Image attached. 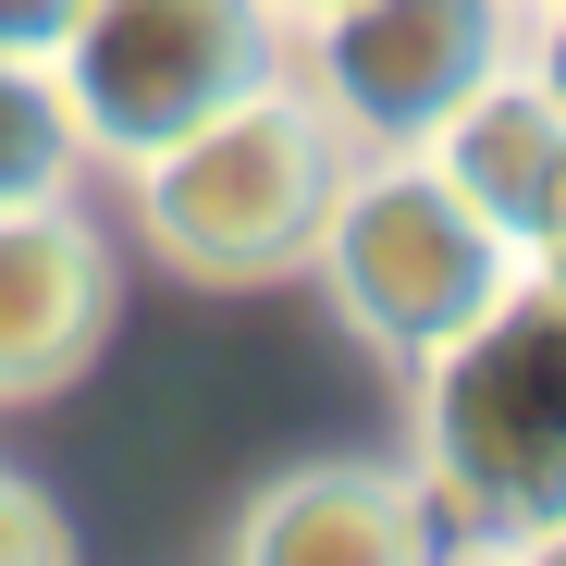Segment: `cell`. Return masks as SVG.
<instances>
[{
  "mask_svg": "<svg viewBox=\"0 0 566 566\" xmlns=\"http://www.w3.org/2000/svg\"><path fill=\"white\" fill-rule=\"evenodd\" d=\"M419 493L443 542H505L566 505V283H505L419 357Z\"/></svg>",
  "mask_w": 566,
  "mask_h": 566,
  "instance_id": "1",
  "label": "cell"
},
{
  "mask_svg": "<svg viewBox=\"0 0 566 566\" xmlns=\"http://www.w3.org/2000/svg\"><path fill=\"white\" fill-rule=\"evenodd\" d=\"M345 124L308 99L296 74H271L247 86V99H222L210 124H185L160 136L136 172V222L148 247L185 271V283H271V271H296L321 210H333V185H345Z\"/></svg>",
  "mask_w": 566,
  "mask_h": 566,
  "instance_id": "2",
  "label": "cell"
},
{
  "mask_svg": "<svg viewBox=\"0 0 566 566\" xmlns=\"http://www.w3.org/2000/svg\"><path fill=\"white\" fill-rule=\"evenodd\" d=\"M308 271L333 283V308L382 345V357H407V369H419L431 345H455V333L517 283L505 234L468 210L419 148L345 160L333 210H321V234H308Z\"/></svg>",
  "mask_w": 566,
  "mask_h": 566,
  "instance_id": "3",
  "label": "cell"
},
{
  "mask_svg": "<svg viewBox=\"0 0 566 566\" xmlns=\"http://www.w3.org/2000/svg\"><path fill=\"white\" fill-rule=\"evenodd\" d=\"M283 74V13L271 0H86L50 50L62 124L99 160H148L160 136L210 124L222 99Z\"/></svg>",
  "mask_w": 566,
  "mask_h": 566,
  "instance_id": "4",
  "label": "cell"
},
{
  "mask_svg": "<svg viewBox=\"0 0 566 566\" xmlns=\"http://www.w3.org/2000/svg\"><path fill=\"white\" fill-rule=\"evenodd\" d=\"M308 25V99L345 148H431L481 86L517 62V0H321Z\"/></svg>",
  "mask_w": 566,
  "mask_h": 566,
  "instance_id": "5",
  "label": "cell"
},
{
  "mask_svg": "<svg viewBox=\"0 0 566 566\" xmlns=\"http://www.w3.org/2000/svg\"><path fill=\"white\" fill-rule=\"evenodd\" d=\"M112 308H124V271H112L99 222L74 198L0 210V407L62 395L74 369L112 345Z\"/></svg>",
  "mask_w": 566,
  "mask_h": 566,
  "instance_id": "6",
  "label": "cell"
},
{
  "mask_svg": "<svg viewBox=\"0 0 566 566\" xmlns=\"http://www.w3.org/2000/svg\"><path fill=\"white\" fill-rule=\"evenodd\" d=\"M234 566H443V517L419 493V468L321 455L259 493V517L234 530Z\"/></svg>",
  "mask_w": 566,
  "mask_h": 566,
  "instance_id": "7",
  "label": "cell"
},
{
  "mask_svg": "<svg viewBox=\"0 0 566 566\" xmlns=\"http://www.w3.org/2000/svg\"><path fill=\"white\" fill-rule=\"evenodd\" d=\"M74 124H62V86L50 62H0V210L25 198H74Z\"/></svg>",
  "mask_w": 566,
  "mask_h": 566,
  "instance_id": "8",
  "label": "cell"
},
{
  "mask_svg": "<svg viewBox=\"0 0 566 566\" xmlns=\"http://www.w3.org/2000/svg\"><path fill=\"white\" fill-rule=\"evenodd\" d=\"M0 566H74V530L25 468H0Z\"/></svg>",
  "mask_w": 566,
  "mask_h": 566,
  "instance_id": "9",
  "label": "cell"
},
{
  "mask_svg": "<svg viewBox=\"0 0 566 566\" xmlns=\"http://www.w3.org/2000/svg\"><path fill=\"white\" fill-rule=\"evenodd\" d=\"M517 271H530V283H566V148H554V172H542V210H530V234H517Z\"/></svg>",
  "mask_w": 566,
  "mask_h": 566,
  "instance_id": "10",
  "label": "cell"
},
{
  "mask_svg": "<svg viewBox=\"0 0 566 566\" xmlns=\"http://www.w3.org/2000/svg\"><path fill=\"white\" fill-rule=\"evenodd\" d=\"M86 0H0V62H50Z\"/></svg>",
  "mask_w": 566,
  "mask_h": 566,
  "instance_id": "11",
  "label": "cell"
},
{
  "mask_svg": "<svg viewBox=\"0 0 566 566\" xmlns=\"http://www.w3.org/2000/svg\"><path fill=\"white\" fill-rule=\"evenodd\" d=\"M468 566H566V505L530 517V530H505V542H468Z\"/></svg>",
  "mask_w": 566,
  "mask_h": 566,
  "instance_id": "12",
  "label": "cell"
},
{
  "mask_svg": "<svg viewBox=\"0 0 566 566\" xmlns=\"http://www.w3.org/2000/svg\"><path fill=\"white\" fill-rule=\"evenodd\" d=\"M530 13H542V25H517V62L566 99V0H530Z\"/></svg>",
  "mask_w": 566,
  "mask_h": 566,
  "instance_id": "13",
  "label": "cell"
},
{
  "mask_svg": "<svg viewBox=\"0 0 566 566\" xmlns=\"http://www.w3.org/2000/svg\"><path fill=\"white\" fill-rule=\"evenodd\" d=\"M271 13H283V25H296V13H321V0H271Z\"/></svg>",
  "mask_w": 566,
  "mask_h": 566,
  "instance_id": "14",
  "label": "cell"
}]
</instances>
